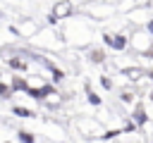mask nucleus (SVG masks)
Returning <instances> with one entry per match:
<instances>
[{
  "instance_id": "f257e3e1",
  "label": "nucleus",
  "mask_w": 153,
  "mask_h": 143,
  "mask_svg": "<svg viewBox=\"0 0 153 143\" xmlns=\"http://www.w3.org/2000/svg\"><path fill=\"white\" fill-rule=\"evenodd\" d=\"M69 12H72V5H69V2H60V5H55L53 17H55V19H60V17H67Z\"/></svg>"
},
{
  "instance_id": "f03ea898",
  "label": "nucleus",
  "mask_w": 153,
  "mask_h": 143,
  "mask_svg": "<svg viewBox=\"0 0 153 143\" xmlns=\"http://www.w3.org/2000/svg\"><path fill=\"white\" fill-rule=\"evenodd\" d=\"M105 43L110 45V48H115V50H122L124 45H127V41H124V36H105Z\"/></svg>"
},
{
  "instance_id": "7ed1b4c3",
  "label": "nucleus",
  "mask_w": 153,
  "mask_h": 143,
  "mask_svg": "<svg viewBox=\"0 0 153 143\" xmlns=\"http://www.w3.org/2000/svg\"><path fill=\"white\" fill-rule=\"evenodd\" d=\"M29 93H31V95L38 100V98H43V95H50L53 91H50V88H41V91H29Z\"/></svg>"
},
{
  "instance_id": "20e7f679",
  "label": "nucleus",
  "mask_w": 153,
  "mask_h": 143,
  "mask_svg": "<svg viewBox=\"0 0 153 143\" xmlns=\"http://www.w3.org/2000/svg\"><path fill=\"white\" fill-rule=\"evenodd\" d=\"M19 141H22V143H33V136L26 133V131H19Z\"/></svg>"
},
{
  "instance_id": "39448f33",
  "label": "nucleus",
  "mask_w": 153,
  "mask_h": 143,
  "mask_svg": "<svg viewBox=\"0 0 153 143\" xmlns=\"http://www.w3.org/2000/svg\"><path fill=\"white\" fill-rule=\"evenodd\" d=\"M14 114H17V117H31V112L24 110V107H14Z\"/></svg>"
},
{
  "instance_id": "423d86ee",
  "label": "nucleus",
  "mask_w": 153,
  "mask_h": 143,
  "mask_svg": "<svg viewBox=\"0 0 153 143\" xmlns=\"http://www.w3.org/2000/svg\"><path fill=\"white\" fill-rule=\"evenodd\" d=\"M91 60H93V62H103V52H100V50H93V52H91Z\"/></svg>"
},
{
  "instance_id": "0eeeda50",
  "label": "nucleus",
  "mask_w": 153,
  "mask_h": 143,
  "mask_svg": "<svg viewBox=\"0 0 153 143\" xmlns=\"http://www.w3.org/2000/svg\"><path fill=\"white\" fill-rule=\"evenodd\" d=\"M10 64H12L14 69H24V62H22L19 57H14V60H10Z\"/></svg>"
},
{
  "instance_id": "6e6552de",
  "label": "nucleus",
  "mask_w": 153,
  "mask_h": 143,
  "mask_svg": "<svg viewBox=\"0 0 153 143\" xmlns=\"http://www.w3.org/2000/svg\"><path fill=\"white\" fill-rule=\"evenodd\" d=\"M12 88H29V86H26V81H22V79H14V81H12Z\"/></svg>"
},
{
  "instance_id": "1a4fd4ad",
  "label": "nucleus",
  "mask_w": 153,
  "mask_h": 143,
  "mask_svg": "<svg viewBox=\"0 0 153 143\" xmlns=\"http://www.w3.org/2000/svg\"><path fill=\"white\" fill-rule=\"evenodd\" d=\"M88 102H91V105H100V98H98L96 93H91V91H88Z\"/></svg>"
},
{
  "instance_id": "9d476101",
  "label": "nucleus",
  "mask_w": 153,
  "mask_h": 143,
  "mask_svg": "<svg viewBox=\"0 0 153 143\" xmlns=\"http://www.w3.org/2000/svg\"><path fill=\"white\" fill-rule=\"evenodd\" d=\"M136 122H139V124H143V122H146V114H143V110H136Z\"/></svg>"
},
{
  "instance_id": "9b49d317",
  "label": "nucleus",
  "mask_w": 153,
  "mask_h": 143,
  "mask_svg": "<svg viewBox=\"0 0 153 143\" xmlns=\"http://www.w3.org/2000/svg\"><path fill=\"white\" fill-rule=\"evenodd\" d=\"M148 31H151V33H153V21H148Z\"/></svg>"
}]
</instances>
